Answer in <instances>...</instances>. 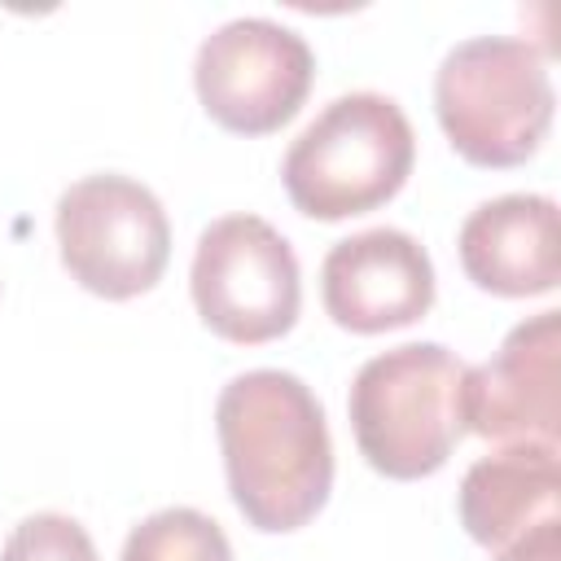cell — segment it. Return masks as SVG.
Returning <instances> with one entry per match:
<instances>
[{
	"instance_id": "ba28073f",
	"label": "cell",
	"mask_w": 561,
	"mask_h": 561,
	"mask_svg": "<svg viewBox=\"0 0 561 561\" xmlns=\"http://www.w3.org/2000/svg\"><path fill=\"white\" fill-rule=\"evenodd\" d=\"M465 430L491 443H561V311L522 320L500 351L465 373Z\"/></svg>"
},
{
	"instance_id": "9c48e42d",
	"label": "cell",
	"mask_w": 561,
	"mask_h": 561,
	"mask_svg": "<svg viewBox=\"0 0 561 561\" xmlns=\"http://www.w3.org/2000/svg\"><path fill=\"white\" fill-rule=\"evenodd\" d=\"M324 311L351 333H386L434 302V263L403 228H364L329 245L320 267Z\"/></svg>"
},
{
	"instance_id": "8992f818",
	"label": "cell",
	"mask_w": 561,
	"mask_h": 561,
	"mask_svg": "<svg viewBox=\"0 0 561 561\" xmlns=\"http://www.w3.org/2000/svg\"><path fill=\"white\" fill-rule=\"evenodd\" d=\"M57 245L66 272L101 298H136L171 259L162 202L131 175H83L57 197Z\"/></svg>"
},
{
	"instance_id": "8fae6325",
	"label": "cell",
	"mask_w": 561,
	"mask_h": 561,
	"mask_svg": "<svg viewBox=\"0 0 561 561\" xmlns=\"http://www.w3.org/2000/svg\"><path fill=\"white\" fill-rule=\"evenodd\" d=\"M561 456L557 447L513 443L473 460L460 478V526L482 548H504L543 517H557Z\"/></svg>"
},
{
	"instance_id": "5bb4252c",
	"label": "cell",
	"mask_w": 561,
	"mask_h": 561,
	"mask_svg": "<svg viewBox=\"0 0 561 561\" xmlns=\"http://www.w3.org/2000/svg\"><path fill=\"white\" fill-rule=\"evenodd\" d=\"M495 561H561V517H543L539 526L504 543Z\"/></svg>"
},
{
	"instance_id": "7c38bea8",
	"label": "cell",
	"mask_w": 561,
	"mask_h": 561,
	"mask_svg": "<svg viewBox=\"0 0 561 561\" xmlns=\"http://www.w3.org/2000/svg\"><path fill=\"white\" fill-rule=\"evenodd\" d=\"M118 561H232L224 526L197 508H158L131 526Z\"/></svg>"
},
{
	"instance_id": "52a82bcc",
	"label": "cell",
	"mask_w": 561,
	"mask_h": 561,
	"mask_svg": "<svg viewBox=\"0 0 561 561\" xmlns=\"http://www.w3.org/2000/svg\"><path fill=\"white\" fill-rule=\"evenodd\" d=\"M316 75V57L294 26L272 18H232L215 26L193 61L197 101L241 136H267L298 114Z\"/></svg>"
},
{
	"instance_id": "4fadbf2b",
	"label": "cell",
	"mask_w": 561,
	"mask_h": 561,
	"mask_svg": "<svg viewBox=\"0 0 561 561\" xmlns=\"http://www.w3.org/2000/svg\"><path fill=\"white\" fill-rule=\"evenodd\" d=\"M0 561H96L88 530L66 513H31L13 526Z\"/></svg>"
},
{
	"instance_id": "30bf717a",
	"label": "cell",
	"mask_w": 561,
	"mask_h": 561,
	"mask_svg": "<svg viewBox=\"0 0 561 561\" xmlns=\"http://www.w3.org/2000/svg\"><path fill=\"white\" fill-rule=\"evenodd\" d=\"M460 267L478 289L500 298L548 294L561 280L557 202L543 193H504L460 224Z\"/></svg>"
},
{
	"instance_id": "6da1fadb",
	"label": "cell",
	"mask_w": 561,
	"mask_h": 561,
	"mask_svg": "<svg viewBox=\"0 0 561 561\" xmlns=\"http://www.w3.org/2000/svg\"><path fill=\"white\" fill-rule=\"evenodd\" d=\"M232 504L254 530H298L333 486V443L320 399L280 368L237 373L215 403Z\"/></svg>"
},
{
	"instance_id": "5b68a950",
	"label": "cell",
	"mask_w": 561,
	"mask_h": 561,
	"mask_svg": "<svg viewBox=\"0 0 561 561\" xmlns=\"http://www.w3.org/2000/svg\"><path fill=\"white\" fill-rule=\"evenodd\" d=\"M193 302L210 333L259 346L294 329L302 285L289 241L259 215L215 219L193 250Z\"/></svg>"
},
{
	"instance_id": "277c9868",
	"label": "cell",
	"mask_w": 561,
	"mask_h": 561,
	"mask_svg": "<svg viewBox=\"0 0 561 561\" xmlns=\"http://www.w3.org/2000/svg\"><path fill=\"white\" fill-rule=\"evenodd\" d=\"M552 75L535 44L513 35L460 39L434 75V110L460 158L517 167L535 158L552 123Z\"/></svg>"
},
{
	"instance_id": "7a4b0ae2",
	"label": "cell",
	"mask_w": 561,
	"mask_h": 561,
	"mask_svg": "<svg viewBox=\"0 0 561 561\" xmlns=\"http://www.w3.org/2000/svg\"><path fill=\"white\" fill-rule=\"evenodd\" d=\"M465 373L438 342H403L373 355L346 399L359 456L399 482L443 469L465 434Z\"/></svg>"
},
{
	"instance_id": "3957f363",
	"label": "cell",
	"mask_w": 561,
	"mask_h": 561,
	"mask_svg": "<svg viewBox=\"0 0 561 561\" xmlns=\"http://www.w3.org/2000/svg\"><path fill=\"white\" fill-rule=\"evenodd\" d=\"M416 140L394 96H333L285 149L280 180L311 219H346L390 202L412 175Z\"/></svg>"
}]
</instances>
